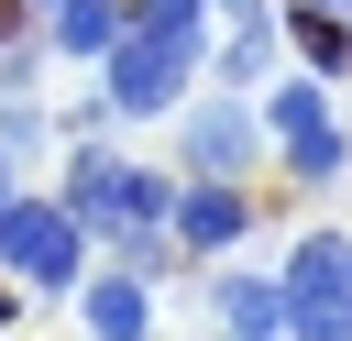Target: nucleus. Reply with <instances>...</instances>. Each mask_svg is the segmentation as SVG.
<instances>
[{"label":"nucleus","instance_id":"1","mask_svg":"<svg viewBox=\"0 0 352 341\" xmlns=\"http://www.w3.org/2000/svg\"><path fill=\"white\" fill-rule=\"evenodd\" d=\"M198 44H209V0H132L99 55L110 110H176V88L198 77Z\"/></svg>","mask_w":352,"mask_h":341},{"label":"nucleus","instance_id":"2","mask_svg":"<svg viewBox=\"0 0 352 341\" xmlns=\"http://www.w3.org/2000/svg\"><path fill=\"white\" fill-rule=\"evenodd\" d=\"M165 209H176V187L154 165H121V154L77 143V165H66V220L77 231H154Z\"/></svg>","mask_w":352,"mask_h":341},{"label":"nucleus","instance_id":"3","mask_svg":"<svg viewBox=\"0 0 352 341\" xmlns=\"http://www.w3.org/2000/svg\"><path fill=\"white\" fill-rule=\"evenodd\" d=\"M0 264L11 286H77L88 231L66 220V198H0Z\"/></svg>","mask_w":352,"mask_h":341},{"label":"nucleus","instance_id":"4","mask_svg":"<svg viewBox=\"0 0 352 341\" xmlns=\"http://www.w3.org/2000/svg\"><path fill=\"white\" fill-rule=\"evenodd\" d=\"M286 330L297 341H352V242L341 231L297 242V264H286Z\"/></svg>","mask_w":352,"mask_h":341},{"label":"nucleus","instance_id":"5","mask_svg":"<svg viewBox=\"0 0 352 341\" xmlns=\"http://www.w3.org/2000/svg\"><path fill=\"white\" fill-rule=\"evenodd\" d=\"M264 121H275V143H286V165L319 187V176H341V132H330V99L319 88H264Z\"/></svg>","mask_w":352,"mask_h":341},{"label":"nucleus","instance_id":"6","mask_svg":"<svg viewBox=\"0 0 352 341\" xmlns=\"http://www.w3.org/2000/svg\"><path fill=\"white\" fill-rule=\"evenodd\" d=\"M176 253H231L242 231H253V198L231 187V176H198V187H176Z\"/></svg>","mask_w":352,"mask_h":341},{"label":"nucleus","instance_id":"7","mask_svg":"<svg viewBox=\"0 0 352 341\" xmlns=\"http://www.w3.org/2000/svg\"><path fill=\"white\" fill-rule=\"evenodd\" d=\"M176 154H187V176H242V154H253V110H242V99H198V110L176 121Z\"/></svg>","mask_w":352,"mask_h":341},{"label":"nucleus","instance_id":"8","mask_svg":"<svg viewBox=\"0 0 352 341\" xmlns=\"http://www.w3.org/2000/svg\"><path fill=\"white\" fill-rule=\"evenodd\" d=\"M88 330L99 341H154V308H143V275H88Z\"/></svg>","mask_w":352,"mask_h":341},{"label":"nucleus","instance_id":"9","mask_svg":"<svg viewBox=\"0 0 352 341\" xmlns=\"http://www.w3.org/2000/svg\"><path fill=\"white\" fill-rule=\"evenodd\" d=\"M275 330H286V286L231 275V286H220V341H275Z\"/></svg>","mask_w":352,"mask_h":341},{"label":"nucleus","instance_id":"10","mask_svg":"<svg viewBox=\"0 0 352 341\" xmlns=\"http://www.w3.org/2000/svg\"><path fill=\"white\" fill-rule=\"evenodd\" d=\"M286 33H297V55H308L319 77H341V66H352V11H319V0H297V22H286Z\"/></svg>","mask_w":352,"mask_h":341},{"label":"nucleus","instance_id":"11","mask_svg":"<svg viewBox=\"0 0 352 341\" xmlns=\"http://www.w3.org/2000/svg\"><path fill=\"white\" fill-rule=\"evenodd\" d=\"M110 33H121V0H55V44L66 55H110Z\"/></svg>","mask_w":352,"mask_h":341},{"label":"nucleus","instance_id":"12","mask_svg":"<svg viewBox=\"0 0 352 341\" xmlns=\"http://www.w3.org/2000/svg\"><path fill=\"white\" fill-rule=\"evenodd\" d=\"M264 66H275V22H264V11H242V33H231V55H220V77H231V88H253Z\"/></svg>","mask_w":352,"mask_h":341},{"label":"nucleus","instance_id":"13","mask_svg":"<svg viewBox=\"0 0 352 341\" xmlns=\"http://www.w3.org/2000/svg\"><path fill=\"white\" fill-rule=\"evenodd\" d=\"M33 143H44V121H33L22 99H11V110H0V154H33Z\"/></svg>","mask_w":352,"mask_h":341},{"label":"nucleus","instance_id":"14","mask_svg":"<svg viewBox=\"0 0 352 341\" xmlns=\"http://www.w3.org/2000/svg\"><path fill=\"white\" fill-rule=\"evenodd\" d=\"M11 33H22V0H0V55H11Z\"/></svg>","mask_w":352,"mask_h":341},{"label":"nucleus","instance_id":"15","mask_svg":"<svg viewBox=\"0 0 352 341\" xmlns=\"http://www.w3.org/2000/svg\"><path fill=\"white\" fill-rule=\"evenodd\" d=\"M0 198H11V154H0Z\"/></svg>","mask_w":352,"mask_h":341},{"label":"nucleus","instance_id":"16","mask_svg":"<svg viewBox=\"0 0 352 341\" xmlns=\"http://www.w3.org/2000/svg\"><path fill=\"white\" fill-rule=\"evenodd\" d=\"M0 319H11V286H0Z\"/></svg>","mask_w":352,"mask_h":341},{"label":"nucleus","instance_id":"17","mask_svg":"<svg viewBox=\"0 0 352 341\" xmlns=\"http://www.w3.org/2000/svg\"><path fill=\"white\" fill-rule=\"evenodd\" d=\"M319 11H352V0H319Z\"/></svg>","mask_w":352,"mask_h":341}]
</instances>
